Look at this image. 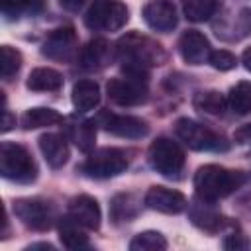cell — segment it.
<instances>
[{"label":"cell","mask_w":251,"mask_h":251,"mask_svg":"<svg viewBox=\"0 0 251 251\" xmlns=\"http://www.w3.org/2000/svg\"><path fill=\"white\" fill-rule=\"evenodd\" d=\"M116 57L124 63V71H145L167 61V51L159 41L137 31L126 33L116 43Z\"/></svg>","instance_id":"1"},{"label":"cell","mask_w":251,"mask_h":251,"mask_svg":"<svg viewBox=\"0 0 251 251\" xmlns=\"http://www.w3.org/2000/svg\"><path fill=\"white\" fill-rule=\"evenodd\" d=\"M245 182V175L241 171H231L222 165H202L194 173V190L196 196L208 202H216L220 198L229 196Z\"/></svg>","instance_id":"2"},{"label":"cell","mask_w":251,"mask_h":251,"mask_svg":"<svg viewBox=\"0 0 251 251\" xmlns=\"http://www.w3.org/2000/svg\"><path fill=\"white\" fill-rule=\"evenodd\" d=\"M0 175L6 180L29 184L37 178V165L24 145L4 141L0 145Z\"/></svg>","instance_id":"3"},{"label":"cell","mask_w":251,"mask_h":251,"mask_svg":"<svg viewBox=\"0 0 251 251\" xmlns=\"http://www.w3.org/2000/svg\"><path fill=\"white\" fill-rule=\"evenodd\" d=\"M106 94L118 106L145 104L149 98L147 73L145 71H124V76H116L108 80Z\"/></svg>","instance_id":"4"},{"label":"cell","mask_w":251,"mask_h":251,"mask_svg":"<svg viewBox=\"0 0 251 251\" xmlns=\"http://www.w3.org/2000/svg\"><path fill=\"white\" fill-rule=\"evenodd\" d=\"M127 18V6L122 0H94L84 14V24L92 31H118Z\"/></svg>","instance_id":"5"},{"label":"cell","mask_w":251,"mask_h":251,"mask_svg":"<svg viewBox=\"0 0 251 251\" xmlns=\"http://www.w3.org/2000/svg\"><path fill=\"white\" fill-rule=\"evenodd\" d=\"M175 133L192 151H224V149H227V143L220 133H216L214 129H210L190 118H178L175 122Z\"/></svg>","instance_id":"6"},{"label":"cell","mask_w":251,"mask_h":251,"mask_svg":"<svg viewBox=\"0 0 251 251\" xmlns=\"http://www.w3.org/2000/svg\"><path fill=\"white\" fill-rule=\"evenodd\" d=\"M149 165L167 178H178L184 169V151L171 137H157L147 151Z\"/></svg>","instance_id":"7"},{"label":"cell","mask_w":251,"mask_h":251,"mask_svg":"<svg viewBox=\"0 0 251 251\" xmlns=\"http://www.w3.org/2000/svg\"><path fill=\"white\" fill-rule=\"evenodd\" d=\"M129 161L126 151L118 147H102L94 151L84 163H82V173L90 178H112L122 175L127 169Z\"/></svg>","instance_id":"8"},{"label":"cell","mask_w":251,"mask_h":251,"mask_svg":"<svg viewBox=\"0 0 251 251\" xmlns=\"http://www.w3.org/2000/svg\"><path fill=\"white\" fill-rule=\"evenodd\" d=\"M16 218L33 231H47L53 226L55 214L49 202L41 198H18L14 200Z\"/></svg>","instance_id":"9"},{"label":"cell","mask_w":251,"mask_h":251,"mask_svg":"<svg viewBox=\"0 0 251 251\" xmlns=\"http://www.w3.org/2000/svg\"><path fill=\"white\" fill-rule=\"evenodd\" d=\"M98 124L112 135L126 137V139H141L149 133V126L145 120L137 116H124V114H110L102 112Z\"/></svg>","instance_id":"10"},{"label":"cell","mask_w":251,"mask_h":251,"mask_svg":"<svg viewBox=\"0 0 251 251\" xmlns=\"http://www.w3.org/2000/svg\"><path fill=\"white\" fill-rule=\"evenodd\" d=\"M41 55L53 61H71L78 55V41L73 27H59L47 35L41 45Z\"/></svg>","instance_id":"11"},{"label":"cell","mask_w":251,"mask_h":251,"mask_svg":"<svg viewBox=\"0 0 251 251\" xmlns=\"http://www.w3.org/2000/svg\"><path fill=\"white\" fill-rule=\"evenodd\" d=\"M145 206L161 214H180L186 210L188 200L182 192L167 186H151L143 198Z\"/></svg>","instance_id":"12"},{"label":"cell","mask_w":251,"mask_h":251,"mask_svg":"<svg viewBox=\"0 0 251 251\" xmlns=\"http://www.w3.org/2000/svg\"><path fill=\"white\" fill-rule=\"evenodd\" d=\"M141 16L145 20V24L155 29V31H161V33H169L176 27V8L173 2L169 0H151L143 6L141 10Z\"/></svg>","instance_id":"13"},{"label":"cell","mask_w":251,"mask_h":251,"mask_svg":"<svg viewBox=\"0 0 251 251\" xmlns=\"http://www.w3.org/2000/svg\"><path fill=\"white\" fill-rule=\"evenodd\" d=\"M178 53L188 65H204L210 59V41L198 29H186L178 37Z\"/></svg>","instance_id":"14"},{"label":"cell","mask_w":251,"mask_h":251,"mask_svg":"<svg viewBox=\"0 0 251 251\" xmlns=\"http://www.w3.org/2000/svg\"><path fill=\"white\" fill-rule=\"evenodd\" d=\"M67 214L73 220H76L84 229H98L100 227V220H102L100 206H98L96 198H92L88 194H78V196L71 198L69 206H67Z\"/></svg>","instance_id":"15"},{"label":"cell","mask_w":251,"mask_h":251,"mask_svg":"<svg viewBox=\"0 0 251 251\" xmlns=\"http://www.w3.org/2000/svg\"><path fill=\"white\" fill-rule=\"evenodd\" d=\"M67 135L82 153H90L96 143V122L71 116L67 118Z\"/></svg>","instance_id":"16"},{"label":"cell","mask_w":251,"mask_h":251,"mask_svg":"<svg viewBox=\"0 0 251 251\" xmlns=\"http://www.w3.org/2000/svg\"><path fill=\"white\" fill-rule=\"evenodd\" d=\"M198 200H200V202H196V204L190 206V222H192L196 227H200V229H204V231H208V233H216V231H220L224 226L229 224L227 218H224L218 210L212 208V202L202 200V198H198Z\"/></svg>","instance_id":"17"},{"label":"cell","mask_w":251,"mask_h":251,"mask_svg":"<svg viewBox=\"0 0 251 251\" xmlns=\"http://www.w3.org/2000/svg\"><path fill=\"white\" fill-rule=\"evenodd\" d=\"M39 151L51 169H61L69 161L67 139L59 133H43L39 137Z\"/></svg>","instance_id":"18"},{"label":"cell","mask_w":251,"mask_h":251,"mask_svg":"<svg viewBox=\"0 0 251 251\" xmlns=\"http://www.w3.org/2000/svg\"><path fill=\"white\" fill-rule=\"evenodd\" d=\"M78 59H80V67L82 69H86V71H100L106 65H110V61H112L110 43L106 39H92V41H88L80 49Z\"/></svg>","instance_id":"19"},{"label":"cell","mask_w":251,"mask_h":251,"mask_svg":"<svg viewBox=\"0 0 251 251\" xmlns=\"http://www.w3.org/2000/svg\"><path fill=\"white\" fill-rule=\"evenodd\" d=\"M73 106L76 112H90L100 104V86L94 80H78L73 86V94H71Z\"/></svg>","instance_id":"20"},{"label":"cell","mask_w":251,"mask_h":251,"mask_svg":"<svg viewBox=\"0 0 251 251\" xmlns=\"http://www.w3.org/2000/svg\"><path fill=\"white\" fill-rule=\"evenodd\" d=\"M25 86L33 92H55L63 88V75L51 67H37L27 75Z\"/></svg>","instance_id":"21"},{"label":"cell","mask_w":251,"mask_h":251,"mask_svg":"<svg viewBox=\"0 0 251 251\" xmlns=\"http://www.w3.org/2000/svg\"><path fill=\"white\" fill-rule=\"evenodd\" d=\"M59 239L67 249H82L90 245L88 235L82 231V226L69 214L59 220Z\"/></svg>","instance_id":"22"},{"label":"cell","mask_w":251,"mask_h":251,"mask_svg":"<svg viewBox=\"0 0 251 251\" xmlns=\"http://www.w3.org/2000/svg\"><path fill=\"white\" fill-rule=\"evenodd\" d=\"M63 116L53 110V108H45V106H37V108H29L22 114L20 124L24 129H37V127H47V126H55L61 124Z\"/></svg>","instance_id":"23"},{"label":"cell","mask_w":251,"mask_h":251,"mask_svg":"<svg viewBox=\"0 0 251 251\" xmlns=\"http://www.w3.org/2000/svg\"><path fill=\"white\" fill-rule=\"evenodd\" d=\"M192 106L200 112L212 114V116H222L227 106V98H224L218 90H206V92H196L192 98Z\"/></svg>","instance_id":"24"},{"label":"cell","mask_w":251,"mask_h":251,"mask_svg":"<svg viewBox=\"0 0 251 251\" xmlns=\"http://www.w3.org/2000/svg\"><path fill=\"white\" fill-rule=\"evenodd\" d=\"M227 106L239 116L251 112V80H239L235 86L229 88Z\"/></svg>","instance_id":"25"},{"label":"cell","mask_w":251,"mask_h":251,"mask_svg":"<svg viewBox=\"0 0 251 251\" xmlns=\"http://www.w3.org/2000/svg\"><path fill=\"white\" fill-rule=\"evenodd\" d=\"M2 14L8 20H18L22 16H35L43 10V0H0Z\"/></svg>","instance_id":"26"},{"label":"cell","mask_w":251,"mask_h":251,"mask_svg":"<svg viewBox=\"0 0 251 251\" xmlns=\"http://www.w3.org/2000/svg\"><path fill=\"white\" fill-rule=\"evenodd\" d=\"M218 10V0H182V12L190 22H206Z\"/></svg>","instance_id":"27"},{"label":"cell","mask_w":251,"mask_h":251,"mask_svg":"<svg viewBox=\"0 0 251 251\" xmlns=\"http://www.w3.org/2000/svg\"><path fill=\"white\" fill-rule=\"evenodd\" d=\"M129 249L131 251H163L167 249V239L163 233L147 229V231L137 233L129 241Z\"/></svg>","instance_id":"28"},{"label":"cell","mask_w":251,"mask_h":251,"mask_svg":"<svg viewBox=\"0 0 251 251\" xmlns=\"http://www.w3.org/2000/svg\"><path fill=\"white\" fill-rule=\"evenodd\" d=\"M22 67V53L10 45L0 47V75L4 80H12Z\"/></svg>","instance_id":"29"},{"label":"cell","mask_w":251,"mask_h":251,"mask_svg":"<svg viewBox=\"0 0 251 251\" xmlns=\"http://www.w3.org/2000/svg\"><path fill=\"white\" fill-rule=\"evenodd\" d=\"M114 222H129L137 214V202L131 194H118L110 206Z\"/></svg>","instance_id":"30"},{"label":"cell","mask_w":251,"mask_h":251,"mask_svg":"<svg viewBox=\"0 0 251 251\" xmlns=\"http://www.w3.org/2000/svg\"><path fill=\"white\" fill-rule=\"evenodd\" d=\"M208 63H210L216 71H231V69H235V65H237V57H235L231 51H227V49H218V51H212V53H210Z\"/></svg>","instance_id":"31"},{"label":"cell","mask_w":251,"mask_h":251,"mask_svg":"<svg viewBox=\"0 0 251 251\" xmlns=\"http://www.w3.org/2000/svg\"><path fill=\"white\" fill-rule=\"evenodd\" d=\"M224 247L229 249V251L247 249V247H251V241H249L243 233H235V231H231V233L226 235V239H224Z\"/></svg>","instance_id":"32"},{"label":"cell","mask_w":251,"mask_h":251,"mask_svg":"<svg viewBox=\"0 0 251 251\" xmlns=\"http://www.w3.org/2000/svg\"><path fill=\"white\" fill-rule=\"evenodd\" d=\"M233 141L241 147H245L247 151H251V124H245L241 127L235 129L233 133Z\"/></svg>","instance_id":"33"},{"label":"cell","mask_w":251,"mask_h":251,"mask_svg":"<svg viewBox=\"0 0 251 251\" xmlns=\"http://www.w3.org/2000/svg\"><path fill=\"white\" fill-rule=\"evenodd\" d=\"M59 4H61L65 10H69V12H76V10L82 8L84 0H59Z\"/></svg>","instance_id":"34"},{"label":"cell","mask_w":251,"mask_h":251,"mask_svg":"<svg viewBox=\"0 0 251 251\" xmlns=\"http://www.w3.org/2000/svg\"><path fill=\"white\" fill-rule=\"evenodd\" d=\"M14 126H16V118H12V116H10V112H8L6 108H4V120H2V131L6 133V131H10V129H12Z\"/></svg>","instance_id":"35"},{"label":"cell","mask_w":251,"mask_h":251,"mask_svg":"<svg viewBox=\"0 0 251 251\" xmlns=\"http://www.w3.org/2000/svg\"><path fill=\"white\" fill-rule=\"evenodd\" d=\"M241 63H243V67L251 73V47H247V49L243 51V55H241Z\"/></svg>","instance_id":"36"},{"label":"cell","mask_w":251,"mask_h":251,"mask_svg":"<svg viewBox=\"0 0 251 251\" xmlns=\"http://www.w3.org/2000/svg\"><path fill=\"white\" fill-rule=\"evenodd\" d=\"M27 249H49V251H53L55 247H53L51 243H33V245H29Z\"/></svg>","instance_id":"37"}]
</instances>
